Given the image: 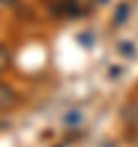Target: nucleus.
Returning a JSON list of instances; mask_svg holds the SVG:
<instances>
[{
  "label": "nucleus",
  "mask_w": 138,
  "mask_h": 147,
  "mask_svg": "<svg viewBox=\"0 0 138 147\" xmlns=\"http://www.w3.org/2000/svg\"><path fill=\"white\" fill-rule=\"evenodd\" d=\"M7 64H9V51H7L5 46H0V71H2Z\"/></svg>",
  "instance_id": "nucleus-2"
},
{
  "label": "nucleus",
  "mask_w": 138,
  "mask_h": 147,
  "mask_svg": "<svg viewBox=\"0 0 138 147\" xmlns=\"http://www.w3.org/2000/svg\"><path fill=\"white\" fill-rule=\"evenodd\" d=\"M9 96H12V94H9V90H7L5 85H0V103H5Z\"/></svg>",
  "instance_id": "nucleus-3"
},
{
  "label": "nucleus",
  "mask_w": 138,
  "mask_h": 147,
  "mask_svg": "<svg viewBox=\"0 0 138 147\" xmlns=\"http://www.w3.org/2000/svg\"><path fill=\"white\" fill-rule=\"evenodd\" d=\"M126 16H129V5L126 2H122L120 7H117V11H115V23L120 25V23H124L126 21Z\"/></svg>",
  "instance_id": "nucleus-1"
},
{
  "label": "nucleus",
  "mask_w": 138,
  "mask_h": 147,
  "mask_svg": "<svg viewBox=\"0 0 138 147\" xmlns=\"http://www.w3.org/2000/svg\"><path fill=\"white\" fill-rule=\"evenodd\" d=\"M18 0H0V5H16Z\"/></svg>",
  "instance_id": "nucleus-5"
},
{
  "label": "nucleus",
  "mask_w": 138,
  "mask_h": 147,
  "mask_svg": "<svg viewBox=\"0 0 138 147\" xmlns=\"http://www.w3.org/2000/svg\"><path fill=\"white\" fill-rule=\"evenodd\" d=\"M120 48H122V51L126 53V57H131V55H133V48H131V44H126V41H122V44H120Z\"/></svg>",
  "instance_id": "nucleus-4"
}]
</instances>
